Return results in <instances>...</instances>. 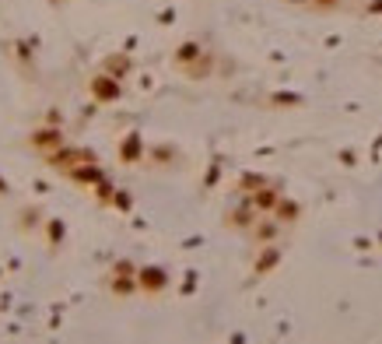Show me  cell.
Segmentation results:
<instances>
[{
    "instance_id": "obj_1",
    "label": "cell",
    "mask_w": 382,
    "mask_h": 344,
    "mask_svg": "<svg viewBox=\"0 0 382 344\" xmlns=\"http://www.w3.org/2000/svg\"><path fill=\"white\" fill-rule=\"evenodd\" d=\"M249 239H253L256 246H263V243H274V239H278V221L256 218V221H253V228H249Z\"/></svg>"
},
{
    "instance_id": "obj_2",
    "label": "cell",
    "mask_w": 382,
    "mask_h": 344,
    "mask_svg": "<svg viewBox=\"0 0 382 344\" xmlns=\"http://www.w3.org/2000/svg\"><path fill=\"white\" fill-rule=\"evenodd\" d=\"M64 144V137H60V130H35L32 134V148L46 158L49 155V148H60Z\"/></svg>"
},
{
    "instance_id": "obj_3",
    "label": "cell",
    "mask_w": 382,
    "mask_h": 344,
    "mask_svg": "<svg viewBox=\"0 0 382 344\" xmlns=\"http://www.w3.org/2000/svg\"><path fill=\"white\" fill-rule=\"evenodd\" d=\"M298 218V207L291 200H278V221H295Z\"/></svg>"
},
{
    "instance_id": "obj_4",
    "label": "cell",
    "mask_w": 382,
    "mask_h": 344,
    "mask_svg": "<svg viewBox=\"0 0 382 344\" xmlns=\"http://www.w3.org/2000/svg\"><path fill=\"white\" fill-rule=\"evenodd\" d=\"M309 4L316 11H337V8H344V0H309Z\"/></svg>"
}]
</instances>
